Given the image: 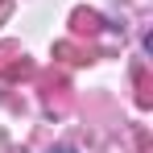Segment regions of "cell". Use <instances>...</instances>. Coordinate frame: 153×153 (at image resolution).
<instances>
[{
	"label": "cell",
	"mask_w": 153,
	"mask_h": 153,
	"mask_svg": "<svg viewBox=\"0 0 153 153\" xmlns=\"http://www.w3.org/2000/svg\"><path fill=\"white\" fill-rule=\"evenodd\" d=\"M54 54H58V58H66V62H87V58H91L87 50H79L75 42H58V46H54Z\"/></svg>",
	"instance_id": "cell-3"
},
{
	"label": "cell",
	"mask_w": 153,
	"mask_h": 153,
	"mask_svg": "<svg viewBox=\"0 0 153 153\" xmlns=\"http://www.w3.org/2000/svg\"><path fill=\"white\" fill-rule=\"evenodd\" d=\"M71 29H75L79 37H83V33L95 37V33L103 29V17H100V13H91V8H75V13H71Z\"/></svg>",
	"instance_id": "cell-1"
},
{
	"label": "cell",
	"mask_w": 153,
	"mask_h": 153,
	"mask_svg": "<svg viewBox=\"0 0 153 153\" xmlns=\"http://www.w3.org/2000/svg\"><path fill=\"white\" fill-rule=\"evenodd\" d=\"M4 17H8V0H0V21H4Z\"/></svg>",
	"instance_id": "cell-5"
},
{
	"label": "cell",
	"mask_w": 153,
	"mask_h": 153,
	"mask_svg": "<svg viewBox=\"0 0 153 153\" xmlns=\"http://www.w3.org/2000/svg\"><path fill=\"white\" fill-rule=\"evenodd\" d=\"M137 103H141V108L153 103V95H149V75H145V71H137Z\"/></svg>",
	"instance_id": "cell-4"
},
{
	"label": "cell",
	"mask_w": 153,
	"mask_h": 153,
	"mask_svg": "<svg viewBox=\"0 0 153 153\" xmlns=\"http://www.w3.org/2000/svg\"><path fill=\"white\" fill-rule=\"evenodd\" d=\"M0 75H4V79H29V75H33V62H29L25 54H13V58L0 66Z\"/></svg>",
	"instance_id": "cell-2"
}]
</instances>
